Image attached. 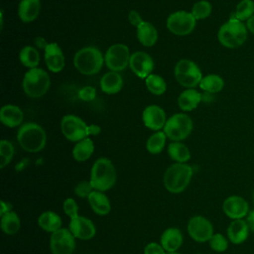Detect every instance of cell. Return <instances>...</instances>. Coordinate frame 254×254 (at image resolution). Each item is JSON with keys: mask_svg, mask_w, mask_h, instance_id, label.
<instances>
[{"mask_svg": "<svg viewBox=\"0 0 254 254\" xmlns=\"http://www.w3.org/2000/svg\"><path fill=\"white\" fill-rule=\"evenodd\" d=\"M104 58L99 49L89 46L78 50L73 58L75 68L84 75H92L100 71Z\"/></svg>", "mask_w": 254, "mask_h": 254, "instance_id": "cell-5", "label": "cell"}, {"mask_svg": "<svg viewBox=\"0 0 254 254\" xmlns=\"http://www.w3.org/2000/svg\"><path fill=\"white\" fill-rule=\"evenodd\" d=\"M1 29H3V13L1 11Z\"/></svg>", "mask_w": 254, "mask_h": 254, "instance_id": "cell-49", "label": "cell"}, {"mask_svg": "<svg viewBox=\"0 0 254 254\" xmlns=\"http://www.w3.org/2000/svg\"><path fill=\"white\" fill-rule=\"evenodd\" d=\"M35 44H36V46H37L38 48L45 50L49 43H47L44 38H42V37H37V38L35 39Z\"/></svg>", "mask_w": 254, "mask_h": 254, "instance_id": "cell-46", "label": "cell"}, {"mask_svg": "<svg viewBox=\"0 0 254 254\" xmlns=\"http://www.w3.org/2000/svg\"><path fill=\"white\" fill-rule=\"evenodd\" d=\"M193 175L192 168L186 163L171 165L164 174V186L169 192H183L190 185Z\"/></svg>", "mask_w": 254, "mask_h": 254, "instance_id": "cell-2", "label": "cell"}, {"mask_svg": "<svg viewBox=\"0 0 254 254\" xmlns=\"http://www.w3.org/2000/svg\"><path fill=\"white\" fill-rule=\"evenodd\" d=\"M0 120L3 125L14 128L22 124L24 114L21 108L14 104H6L0 110Z\"/></svg>", "mask_w": 254, "mask_h": 254, "instance_id": "cell-20", "label": "cell"}, {"mask_svg": "<svg viewBox=\"0 0 254 254\" xmlns=\"http://www.w3.org/2000/svg\"><path fill=\"white\" fill-rule=\"evenodd\" d=\"M212 11V6L210 2L206 0H200L193 4L191 8V14L195 20H202L207 18Z\"/></svg>", "mask_w": 254, "mask_h": 254, "instance_id": "cell-36", "label": "cell"}, {"mask_svg": "<svg viewBox=\"0 0 254 254\" xmlns=\"http://www.w3.org/2000/svg\"><path fill=\"white\" fill-rule=\"evenodd\" d=\"M91 209L98 215H106L111 210V204L103 191L93 190L87 197Z\"/></svg>", "mask_w": 254, "mask_h": 254, "instance_id": "cell-24", "label": "cell"}, {"mask_svg": "<svg viewBox=\"0 0 254 254\" xmlns=\"http://www.w3.org/2000/svg\"><path fill=\"white\" fill-rule=\"evenodd\" d=\"M144 254H167L163 246L157 242H150L144 248Z\"/></svg>", "mask_w": 254, "mask_h": 254, "instance_id": "cell-42", "label": "cell"}, {"mask_svg": "<svg viewBox=\"0 0 254 254\" xmlns=\"http://www.w3.org/2000/svg\"><path fill=\"white\" fill-rule=\"evenodd\" d=\"M175 77L184 87L193 88L202 79V73L198 65L190 60H180L175 66Z\"/></svg>", "mask_w": 254, "mask_h": 254, "instance_id": "cell-8", "label": "cell"}, {"mask_svg": "<svg viewBox=\"0 0 254 254\" xmlns=\"http://www.w3.org/2000/svg\"><path fill=\"white\" fill-rule=\"evenodd\" d=\"M166 139H167V135L165 134L164 131L155 132L147 140V143H146L147 151L154 155L161 153L166 145Z\"/></svg>", "mask_w": 254, "mask_h": 254, "instance_id": "cell-33", "label": "cell"}, {"mask_svg": "<svg viewBox=\"0 0 254 254\" xmlns=\"http://www.w3.org/2000/svg\"><path fill=\"white\" fill-rule=\"evenodd\" d=\"M116 170L112 162L107 158H98L90 171V183L95 190L106 191L116 183Z\"/></svg>", "mask_w": 254, "mask_h": 254, "instance_id": "cell-4", "label": "cell"}, {"mask_svg": "<svg viewBox=\"0 0 254 254\" xmlns=\"http://www.w3.org/2000/svg\"><path fill=\"white\" fill-rule=\"evenodd\" d=\"M250 228L243 219H235L227 227V238L233 244H241L249 236Z\"/></svg>", "mask_w": 254, "mask_h": 254, "instance_id": "cell-19", "label": "cell"}, {"mask_svg": "<svg viewBox=\"0 0 254 254\" xmlns=\"http://www.w3.org/2000/svg\"><path fill=\"white\" fill-rule=\"evenodd\" d=\"M129 66L138 77L146 79L152 73L154 61L149 54L138 51L131 55Z\"/></svg>", "mask_w": 254, "mask_h": 254, "instance_id": "cell-15", "label": "cell"}, {"mask_svg": "<svg viewBox=\"0 0 254 254\" xmlns=\"http://www.w3.org/2000/svg\"><path fill=\"white\" fill-rule=\"evenodd\" d=\"M208 242L210 248L215 252H224L228 248V240L221 233H214Z\"/></svg>", "mask_w": 254, "mask_h": 254, "instance_id": "cell-38", "label": "cell"}, {"mask_svg": "<svg viewBox=\"0 0 254 254\" xmlns=\"http://www.w3.org/2000/svg\"><path fill=\"white\" fill-rule=\"evenodd\" d=\"M246 222L252 232H254V209L249 211L248 215L246 216Z\"/></svg>", "mask_w": 254, "mask_h": 254, "instance_id": "cell-45", "label": "cell"}, {"mask_svg": "<svg viewBox=\"0 0 254 254\" xmlns=\"http://www.w3.org/2000/svg\"><path fill=\"white\" fill-rule=\"evenodd\" d=\"M168 154L177 163H187L190 159V151L181 142H173L168 146Z\"/></svg>", "mask_w": 254, "mask_h": 254, "instance_id": "cell-31", "label": "cell"}, {"mask_svg": "<svg viewBox=\"0 0 254 254\" xmlns=\"http://www.w3.org/2000/svg\"><path fill=\"white\" fill-rule=\"evenodd\" d=\"M137 38L144 47H152L158 41V31L153 24L144 21L137 27Z\"/></svg>", "mask_w": 254, "mask_h": 254, "instance_id": "cell-26", "label": "cell"}, {"mask_svg": "<svg viewBox=\"0 0 254 254\" xmlns=\"http://www.w3.org/2000/svg\"><path fill=\"white\" fill-rule=\"evenodd\" d=\"M184 241L183 233L179 228L169 227L161 235V245L166 252H177Z\"/></svg>", "mask_w": 254, "mask_h": 254, "instance_id": "cell-21", "label": "cell"}, {"mask_svg": "<svg viewBox=\"0 0 254 254\" xmlns=\"http://www.w3.org/2000/svg\"><path fill=\"white\" fill-rule=\"evenodd\" d=\"M96 96V90L93 86L87 85L79 89L78 97L82 101H92Z\"/></svg>", "mask_w": 254, "mask_h": 254, "instance_id": "cell-41", "label": "cell"}, {"mask_svg": "<svg viewBox=\"0 0 254 254\" xmlns=\"http://www.w3.org/2000/svg\"><path fill=\"white\" fill-rule=\"evenodd\" d=\"M0 207H1V208H0V214H1V215L5 214V213L8 212V211H11V206H10V204L7 203V202H5L4 200H1V206H0Z\"/></svg>", "mask_w": 254, "mask_h": 254, "instance_id": "cell-47", "label": "cell"}, {"mask_svg": "<svg viewBox=\"0 0 254 254\" xmlns=\"http://www.w3.org/2000/svg\"><path fill=\"white\" fill-rule=\"evenodd\" d=\"M68 229L75 238L80 240H89L93 238L96 233L93 222L89 218L80 215L70 219Z\"/></svg>", "mask_w": 254, "mask_h": 254, "instance_id": "cell-17", "label": "cell"}, {"mask_svg": "<svg viewBox=\"0 0 254 254\" xmlns=\"http://www.w3.org/2000/svg\"><path fill=\"white\" fill-rule=\"evenodd\" d=\"M188 232L194 241L199 243L209 241L214 234L211 222L201 215H194L189 220Z\"/></svg>", "mask_w": 254, "mask_h": 254, "instance_id": "cell-13", "label": "cell"}, {"mask_svg": "<svg viewBox=\"0 0 254 254\" xmlns=\"http://www.w3.org/2000/svg\"><path fill=\"white\" fill-rule=\"evenodd\" d=\"M100 132H101V128H100L98 125L90 124V125H88V127H87L88 136H89V135H98Z\"/></svg>", "mask_w": 254, "mask_h": 254, "instance_id": "cell-44", "label": "cell"}, {"mask_svg": "<svg viewBox=\"0 0 254 254\" xmlns=\"http://www.w3.org/2000/svg\"><path fill=\"white\" fill-rule=\"evenodd\" d=\"M192 131V120L185 113L172 115L164 126V132L174 142H181L190 136Z\"/></svg>", "mask_w": 254, "mask_h": 254, "instance_id": "cell-7", "label": "cell"}, {"mask_svg": "<svg viewBox=\"0 0 254 254\" xmlns=\"http://www.w3.org/2000/svg\"><path fill=\"white\" fill-rule=\"evenodd\" d=\"M100 88L106 94L118 93L123 86V78L117 71H108L100 79Z\"/></svg>", "mask_w": 254, "mask_h": 254, "instance_id": "cell-23", "label": "cell"}, {"mask_svg": "<svg viewBox=\"0 0 254 254\" xmlns=\"http://www.w3.org/2000/svg\"><path fill=\"white\" fill-rule=\"evenodd\" d=\"M254 15V1L253 0H241L236 5L235 11L232 14L233 17L240 21H247Z\"/></svg>", "mask_w": 254, "mask_h": 254, "instance_id": "cell-34", "label": "cell"}, {"mask_svg": "<svg viewBox=\"0 0 254 254\" xmlns=\"http://www.w3.org/2000/svg\"><path fill=\"white\" fill-rule=\"evenodd\" d=\"M52 254H72L75 248V237L67 228H61L52 233L50 239Z\"/></svg>", "mask_w": 254, "mask_h": 254, "instance_id": "cell-12", "label": "cell"}, {"mask_svg": "<svg viewBox=\"0 0 254 254\" xmlns=\"http://www.w3.org/2000/svg\"><path fill=\"white\" fill-rule=\"evenodd\" d=\"M202 100V95L193 88H188L183 91L179 98L178 104L183 111H191L197 107Z\"/></svg>", "mask_w": 254, "mask_h": 254, "instance_id": "cell-25", "label": "cell"}, {"mask_svg": "<svg viewBox=\"0 0 254 254\" xmlns=\"http://www.w3.org/2000/svg\"><path fill=\"white\" fill-rule=\"evenodd\" d=\"M129 48L124 44H114L110 46L104 56V62L106 66L112 71H122L130 62Z\"/></svg>", "mask_w": 254, "mask_h": 254, "instance_id": "cell-10", "label": "cell"}, {"mask_svg": "<svg viewBox=\"0 0 254 254\" xmlns=\"http://www.w3.org/2000/svg\"><path fill=\"white\" fill-rule=\"evenodd\" d=\"M94 151V144L90 138H84L77 142L72 149V156L77 162H84L88 160Z\"/></svg>", "mask_w": 254, "mask_h": 254, "instance_id": "cell-28", "label": "cell"}, {"mask_svg": "<svg viewBox=\"0 0 254 254\" xmlns=\"http://www.w3.org/2000/svg\"><path fill=\"white\" fill-rule=\"evenodd\" d=\"M222 210L224 214L232 220L242 219L249 213V204L247 200L240 195H230L224 199Z\"/></svg>", "mask_w": 254, "mask_h": 254, "instance_id": "cell-14", "label": "cell"}, {"mask_svg": "<svg viewBox=\"0 0 254 254\" xmlns=\"http://www.w3.org/2000/svg\"><path fill=\"white\" fill-rule=\"evenodd\" d=\"M38 224L44 231L54 233L62 228V218L58 213L47 210L39 216Z\"/></svg>", "mask_w": 254, "mask_h": 254, "instance_id": "cell-27", "label": "cell"}, {"mask_svg": "<svg viewBox=\"0 0 254 254\" xmlns=\"http://www.w3.org/2000/svg\"><path fill=\"white\" fill-rule=\"evenodd\" d=\"M195 23L196 20L190 12L177 11L168 17L167 28L177 36H187L193 31Z\"/></svg>", "mask_w": 254, "mask_h": 254, "instance_id": "cell-11", "label": "cell"}, {"mask_svg": "<svg viewBox=\"0 0 254 254\" xmlns=\"http://www.w3.org/2000/svg\"><path fill=\"white\" fill-rule=\"evenodd\" d=\"M63 209L64 211V213L70 218H75L76 216H78V205L76 203V201L71 198V197H67L64 203H63Z\"/></svg>", "mask_w": 254, "mask_h": 254, "instance_id": "cell-40", "label": "cell"}, {"mask_svg": "<svg viewBox=\"0 0 254 254\" xmlns=\"http://www.w3.org/2000/svg\"><path fill=\"white\" fill-rule=\"evenodd\" d=\"M45 51V63L48 69L52 72H60L65 64L64 56L62 48L57 43H49Z\"/></svg>", "mask_w": 254, "mask_h": 254, "instance_id": "cell-18", "label": "cell"}, {"mask_svg": "<svg viewBox=\"0 0 254 254\" xmlns=\"http://www.w3.org/2000/svg\"><path fill=\"white\" fill-rule=\"evenodd\" d=\"M128 20H129L130 24L133 25V26L136 27V28L144 22V20L142 19L141 15H140L139 12H137L136 10H131V11L128 13Z\"/></svg>", "mask_w": 254, "mask_h": 254, "instance_id": "cell-43", "label": "cell"}, {"mask_svg": "<svg viewBox=\"0 0 254 254\" xmlns=\"http://www.w3.org/2000/svg\"><path fill=\"white\" fill-rule=\"evenodd\" d=\"M21 226V221L18 214L11 210L1 215V229L5 234H16Z\"/></svg>", "mask_w": 254, "mask_h": 254, "instance_id": "cell-30", "label": "cell"}, {"mask_svg": "<svg viewBox=\"0 0 254 254\" xmlns=\"http://www.w3.org/2000/svg\"><path fill=\"white\" fill-rule=\"evenodd\" d=\"M248 35L246 25L231 16L227 22L222 24L217 33V39L219 43L228 49H236L242 46Z\"/></svg>", "mask_w": 254, "mask_h": 254, "instance_id": "cell-3", "label": "cell"}, {"mask_svg": "<svg viewBox=\"0 0 254 254\" xmlns=\"http://www.w3.org/2000/svg\"><path fill=\"white\" fill-rule=\"evenodd\" d=\"M14 146L8 140H1L0 142V168H5L13 159Z\"/></svg>", "mask_w": 254, "mask_h": 254, "instance_id": "cell-37", "label": "cell"}, {"mask_svg": "<svg viewBox=\"0 0 254 254\" xmlns=\"http://www.w3.org/2000/svg\"><path fill=\"white\" fill-rule=\"evenodd\" d=\"M51 85V79L46 70L40 67L30 68L24 75L22 87L26 95L39 98L45 95Z\"/></svg>", "mask_w": 254, "mask_h": 254, "instance_id": "cell-6", "label": "cell"}, {"mask_svg": "<svg viewBox=\"0 0 254 254\" xmlns=\"http://www.w3.org/2000/svg\"><path fill=\"white\" fill-rule=\"evenodd\" d=\"M17 140L23 150L29 153H38L46 146L47 134L39 124L28 122L18 130Z\"/></svg>", "mask_w": 254, "mask_h": 254, "instance_id": "cell-1", "label": "cell"}, {"mask_svg": "<svg viewBox=\"0 0 254 254\" xmlns=\"http://www.w3.org/2000/svg\"><path fill=\"white\" fill-rule=\"evenodd\" d=\"M19 60L24 66L34 68L37 67L40 63V53L34 47L26 46L20 51Z\"/></svg>", "mask_w": 254, "mask_h": 254, "instance_id": "cell-32", "label": "cell"}, {"mask_svg": "<svg viewBox=\"0 0 254 254\" xmlns=\"http://www.w3.org/2000/svg\"><path fill=\"white\" fill-rule=\"evenodd\" d=\"M86 123L76 115L67 114L62 118L61 130L63 135L71 142H79L88 137Z\"/></svg>", "mask_w": 254, "mask_h": 254, "instance_id": "cell-9", "label": "cell"}, {"mask_svg": "<svg viewBox=\"0 0 254 254\" xmlns=\"http://www.w3.org/2000/svg\"><path fill=\"white\" fill-rule=\"evenodd\" d=\"M198 85L207 93H217L223 89L224 80L220 75L210 73L203 76Z\"/></svg>", "mask_w": 254, "mask_h": 254, "instance_id": "cell-29", "label": "cell"}, {"mask_svg": "<svg viewBox=\"0 0 254 254\" xmlns=\"http://www.w3.org/2000/svg\"><path fill=\"white\" fill-rule=\"evenodd\" d=\"M95 190L93 186L91 185L90 181H82L79 182L75 188H74V193L75 195H77L78 197L81 198H86L90 195V193Z\"/></svg>", "mask_w": 254, "mask_h": 254, "instance_id": "cell-39", "label": "cell"}, {"mask_svg": "<svg viewBox=\"0 0 254 254\" xmlns=\"http://www.w3.org/2000/svg\"><path fill=\"white\" fill-rule=\"evenodd\" d=\"M147 89L154 95H162L167 89V83L164 78L158 74L151 73L146 79Z\"/></svg>", "mask_w": 254, "mask_h": 254, "instance_id": "cell-35", "label": "cell"}, {"mask_svg": "<svg viewBox=\"0 0 254 254\" xmlns=\"http://www.w3.org/2000/svg\"><path fill=\"white\" fill-rule=\"evenodd\" d=\"M253 202H254V192H253Z\"/></svg>", "mask_w": 254, "mask_h": 254, "instance_id": "cell-51", "label": "cell"}, {"mask_svg": "<svg viewBox=\"0 0 254 254\" xmlns=\"http://www.w3.org/2000/svg\"><path fill=\"white\" fill-rule=\"evenodd\" d=\"M40 10V0H21L18 7V15L22 22L31 23L38 18Z\"/></svg>", "mask_w": 254, "mask_h": 254, "instance_id": "cell-22", "label": "cell"}, {"mask_svg": "<svg viewBox=\"0 0 254 254\" xmlns=\"http://www.w3.org/2000/svg\"><path fill=\"white\" fill-rule=\"evenodd\" d=\"M246 27L247 30L254 35V15L246 21Z\"/></svg>", "mask_w": 254, "mask_h": 254, "instance_id": "cell-48", "label": "cell"}, {"mask_svg": "<svg viewBox=\"0 0 254 254\" xmlns=\"http://www.w3.org/2000/svg\"><path fill=\"white\" fill-rule=\"evenodd\" d=\"M142 120L144 125L154 131H160L167 122L166 113L162 107L156 104L148 105L142 113Z\"/></svg>", "mask_w": 254, "mask_h": 254, "instance_id": "cell-16", "label": "cell"}, {"mask_svg": "<svg viewBox=\"0 0 254 254\" xmlns=\"http://www.w3.org/2000/svg\"><path fill=\"white\" fill-rule=\"evenodd\" d=\"M167 254H181V253H178V252H167Z\"/></svg>", "mask_w": 254, "mask_h": 254, "instance_id": "cell-50", "label": "cell"}]
</instances>
